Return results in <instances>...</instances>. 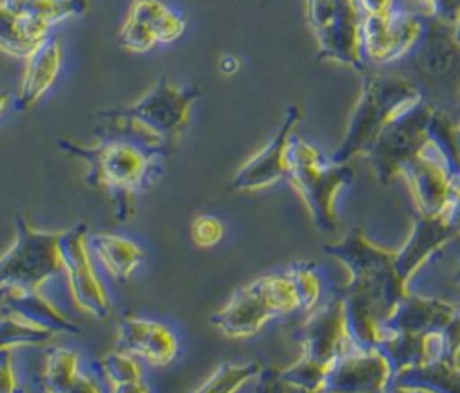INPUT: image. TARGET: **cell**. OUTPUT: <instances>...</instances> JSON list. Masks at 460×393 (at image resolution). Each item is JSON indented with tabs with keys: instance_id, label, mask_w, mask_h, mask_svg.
I'll list each match as a JSON object with an SVG mask.
<instances>
[{
	"instance_id": "6da1fadb",
	"label": "cell",
	"mask_w": 460,
	"mask_h": 393,
	"mask_svg": "<svg viewBox=\"0 0 460 393\" xmlns=\"http://www.w3.org/2000/svg\"><path fill=\"white\" fill-rule=\"evenodd\" d=\"M199 95V86L176 84L160 75L135 102L99 111L93 136L120 138L165 158L178 149Z\"/></svg>"
},
{
	"instance_id": "7a4b0ae2",
	"label": "cell",
	"mask_w": 460,
	"mask_h": 393,
	"mask_svg": "<svg viewBox=\"0 0 460 393\" xmlns=\"http://www.w3.org/2000/svg\"><path fill=\"white\" fill-rule=\"evenodd\" d=\"M56 145L63 154L84 162L86 185L110 196L117 223L133 217L137 194L153 187L164 169L160 156L120 138H97L93 145L58 138Z\"/></svg>"
},
{
	"instance_id": "3957f363",
	"label": "cell",
	"mask_w": 460,
	"mask_h": 393,
	"mask_svg": "<svg viewBox=\"0 0 460 393\" xmlns=\"http://www.w3.org/2000/svg\"><path fill=\"white\" fill-rule=\"evenodd\" d=\"M415 210L420 215H449L460 199V154L455 126L435 109L429 133L417 153L401 167Z\"/></svg>"
},
{
	"instance_id": "277c9868",
	"label": "cell",
	"mask_w": 460,
	"mask_h": 393,
	"mask_svg": "<svg viewBox=\"0 0 460 393\" xmlns=\"http://www.w3.org/2000/svg\"><path fill=\"white\" fill-rule=\"evenodd\" d=\"M296 339L300 357L282 370V379L295 389L323 391L325 379L336 361L356 348L349 337L343 312V294L334 293L302 319Z\"/></svg>"
},
{
	"instance_id": "5b68a950",
	"label": "cell",
	"mask_w": 460,
	"mask_h": 393,
	"mask_svg": "<svg viewBox=\"0 0 460 393\" xmlns=\"http://www.w3.org/2000/svg\"><path fill=\"white\" fill-rule=\"evenodd\" d=\"M422 99L420 88L410 79L381 74L365 77L343 138L331 158L350 163L358 156H367L383 129Z\"/></svg>"
},
{
	"instance_id": "8992f818",
	"label": "cell",
	"mask_w": 460,
	"mask_h": 393,
	"mask_svg": "<svg viewBox=\"0 0 460 393\" xmlns=\"http://www.w3.org/2000/svg\"><path fill=\"white\" fill-rule=\"evenodd\" d=\"M323 251L349 271V282L343 291L372 301L385 319L401 298L411 291L395 269V249L372 242L361 228H350L338 240L325 244Z\"/></svg>"
},
{
	"instance_id": "52a82bcc",
	"label": "cell",
	"mask_w": 460,
	"mask_h": 393,
	"mask_svg": "<svg viewBox=\"0 0 460 393\" xmlns=\"http://www.w3.org/2000/svg\"><path fill=\"white\" fill-rule=\"evenodd\" d=\"M288 158L286 179L302 197L313 224L323 233H334L338 230L336 199L354 178L350 163L334 162L296 133L291 138Z\"/></svg>"
},
{
	"instance_id": "ba28073f",
	"label": "cell",
	"mask_w": 460,
	"mask_h": 393,
	"mask_svg": "<svg viewBox=\"0 0 460 393\" xmlns=\"http://www.w3.org/2000/svg\"><path fill=\"white\" fill-rule=\"evenodd\" d=\"M300 310V296L289 269L259 276L239 287L210 316V323L228 337L257 336L273 318Z\"/></svg>"
},
{
	"instance_id": "9c48e42d",
	"label": "cell",
	"mask_w": 460,
	"mask_h": 393,
	"mask_svg": "<svg viewBox=\"0 0 460 393\" xmlns=\"http://www.w3.org/2000/svg\"><path fill=\"white\" fill-rule=\"evenodd\" d=\"M59 231L34 228L18 214L14 217V240L0 257V293L9 289L38 291L61 271Z\"/></svg>"
},
{
	"instance_id": "30bf717a",
	"label": "cell",
	"mask_w": 460,
	"mask_h": 393,
	"mask_svg": "<svg viewBox=\"0 0 460 393\" xmlns=\"http://www.w3.org/2000/svg\"><path fill=\"white\" fill-rule=\"evenodd\" d=\"M305 18L318 45V57L349 68L365 65L361 16L350 0H305Z\"/></svg>"
},
{
	"instance_id": "8fae6325",
	"label": "cell",
	"mask_w": 460,
	"mask_h": 393,
	"mask_svg": "<svg viewBox=\"0 0 460 393\" xmlns=\"http://www.w3.org/2000/svg\"><path fill=\"white\" fill-rule=\"evenodd\" d=\"M435 109L426 99L390 122L365 156L379 183L399 178L401 167L417 153L429 133Z\"/></svg>"
},
{
	"instance_id": "7c38bea8",
	"label": "cell",
	"mask_w": 460,
	"mask_h": 393,
	"mask_svg": "<svg viewBox=\"0 0 460 393\" xmlns=\"http://www.w3.org/2000/svg\"><path fill=\"white\" fill-rule=\"evenodd\" d=\"M429 18L395 7L381 16L361 18V54L365 63L390 65L420 45L429 31Z\"/></svg>"
},
{
	"instance_id": "4fadbf2b",
	"label": "cell",
	"mask_w": 460,
	"mask_h": 393,
	"mask_svg": "<svg viewBox=\"0 0 460 393\" xmlns=\"http://www.w3.org/2000/svg\"><path fill=\"white\" fill-rule=\"evenodd\" d=\"M86 237L88 228L84 223H75L59 231L61 271L75 305L97 319H106L111 316V301L93 267Z\"/></svg>"
},
{
	"instance_id": "5bb4252c",
	"label": "cell",
	"mask_w": 460,
	"mask_h": 393,
	"mask_svg": "<svg viewBox=\"0 0 460 393\" xmlns=\"http://www.w3.org/2000/svg\"><path fill=\"white\" fill-rule=\"evenodd\" d=\"M185 29V16L162 0H131L119 39L131 52H147L158 43L180 39Z\"/></svg>"
},
{
	"instance_id": "9a60e30c",
	"label": "cell",
	"mask_w": 460,
	"mask_h": 393,
	"mask_svg": "<svg viewBox=\"0 0 460 393\" xmlns=\"http://www.w3.org/2000/svg\"><path fill=\"white\" fill-rule=\"evenodd\" d=\"M300 118V108L295 104L289 106L273 138L234 174L230 190L257 192L288 178L289 144Z\"/></svg>"
},
{
	"instance_id": "2e32d148",
	"label": "cell",
	"mask_w": 460,
	"mask_h": 393,
	"mask_svg": "<svg viewBox=\"0 0 460 393\" xmlns=\"http://www.w3.org/2000/svg\"><path fill=\"white\" fill-rule=\"evenodd\" d=\"M392 380L394 368L379 346L352 348L331 368L323 391H386Z\"/></svg>"
},
{
	"instance_id": "e0dca14e",
	"label": "cell",
	"mask_w": 460,
	"mask_h": 393,
	"mask_svg": "<svg viewBox=\"0 0 460 393\" xmlns=\"http://www.w3.org/2000/svg\"><path fill=\"white\" fill-rule=\"evenodd\" d=\"M455 237H458V233L449 221V215L417 214L406 240L399 249H395V269L401 280L411 287L415 275Z\"/></svg>"
},
{
	"instance_id": "ac0fdd59",
	"label": "cell",
	"mask_w": 460,
	"mask_h": 393,
	"mask_svg": "<svg viewBox=\"0 0 460 393\" xmlns=\"http://www.w3.org/2000/svg\"><path fill=\"white\" fill-rule=\"evenodd\" d=\"M115 345L155 368L169 366L178 355L176 334L160 321L138 316H124L117 323Z\"/></svg>"
},
{
	"instance_id": "d6986e66",
	"label": "cell",
	"mask_w": 460,
	"mask_h": 393,
	"mask_svg": "<svg viewBox=\"0 0 460 393\" xmlns=\"http://www.w3.org/2000/svg\"><path fill=\"white\" fill-rule=\"evenodd\" d=\"M460 305L438 296H426L420 293H408L390 316L383 321L381 341L386 334H426L433 330H444L456 316Z\"/></svg>"
},
{
	"instance_id": "ffe728a7",
	"label": "cell",
	"mask_w": 460,
	"mask_h": 393,
	"mask_svg": "<svg viewBox=\"0 0 460 393\" xmlns=\"http://www.w3.org/2000/svg\"><path fill=\"white\" fill-rule=\"evenodd\" d=\"M63 66V43L59 36H47L25 57L20 90L14 99L18 111H27L52 88Z\"/></svg>"
},
{
	"instance_id": "44dd1931",
	"label": "cell",
	"mask_w": 460,
	"mask_h": 393,
	"mask_svg": "<svg viewBox=\"0 0 460 393\" xmlns=\"http://www.w3.org/2000/svg\"><path fill=\"white\" fill-rule=\"evenodd\" d=\"M2 310L13 314L27 323L52 330L56 334L75 336L81 332V327L65 316L54 303H50L38 291L9 289L0 293Z\"/></svg>"
},
{
	"instance_id": "7402d4cb",
	"label": "cell",
	"mask_w": 460,
	"mask_h": 393,
	"mask_svg": "<svg viewBox=\"0 0 460 393\" xmlns=\"http://www.w3.org/2000/svg\"><path fill=\"white\" fill-rule=\"evenodd\" d=\"M86 240L92 255L119 284H126L146 258L144 249L122 235L95 231L88 233Z\"/></svg>"
},
{
	"instance_id": "603a6c76",
	"label": "cell",
	"mask_w": 460,
	"mask_h": 393,
	"mask_svg": "<svg viewBox=\"0 0 460 393\" xmlns=\"http://www.w3.org/2000/svg\"><path fill=\"white\" fill-rule=\"evenodd\" d=\"M397 391H460V362L440 361L435 364L408 368L394 375Z\"/></svg>"
},
{
	"instance_id": "cb8c5ba5",
	"label": "cell",
	"mask_w": 460,
	"mask_h": 393,
	"mask_svg": "<svg viewBox=\"0 0 460 393\" xmlns=\"http://www.w3.org/2000/svg\"><path fill=\"white\" fill-rule=\"evenodd\" d=\"M49 27L27 20L0 2V50L25 59L29 52L49 36Z\"/></svg>"
},
{
	"instance_id": "d4e9b609",
	"label": "cell",
	"mask_w": 460,
	"mask_h": 393,
	"mask_svg": "<svg viewBox=\"0 0 460 393\" xmlns=\"http://www.w3.org/2000/svg\"><path fill=\"white\" fill-rule=\"evenodd\" d=\"M99 377L104 380L106 388L113 393H144L149 391V384L144 379L142 368L135 355L115 350L93 362L92 366Z\"/></svg>"
},
{
	"instance_id": "484cf974",
	"label": "cell",
	"mask_w": 460,
	"mask_h": 393,
	"mask_svg": "<svg viewBox=\"0 0 460 393\" xmlns=\"http://www.w3.org/2000/svg\"><path fill=\"white\" fill-rule=\"evenodd\" d=\"M20 16L52 27L63 20L81 16L88 9V0H0Z\"/></svg>"
},
{
	"instance_id": "4316f807",
	"label": "cell",
	"mask_w": 460,
	"mask_h": 393,
	"mask_svg": "<svg viewBox=\"0 0 460 393\" xmlns=\"http://www.w3.org/2000/svg\"><path fill=\"white\" fill-rule=\"evenodd\" d=\"M81 375L79 355L63 346H50L45 354L43 370L40 375L41 388L52 393H70Z\"/></svg>"
},
{
	"instance_id": "83f0119b",
	"label": "cell",
	"mask_w": 460,
	"mask_h": 393,
	"mask_svg": "<svg viewBox=\"0 0 460 393\" xmlns=\"http://www.w3.org/2000/svg\"><path fill=\"white\" fill-rule=\"evenodd\" d=\"M262 364L259 361H248V362H223L208 379H205L203 384L196 388L199 393L214 391V393H232L241 389L246 382L257 380V377L262 371Z\"/></svg>"
},
{
	"instance_id": "f1b7e54d",
	"label": "cell",
	"mask_w": 460,
	"mask_h": 393,
	"mask_svg": "<svg viewBox=\"0 0 460 393\" xmlns=\"http://www.w3.org/2000/svg\"><path fill=\"white\" fill-rule=\"evenodd\" d=\"M58 334L32 323H27L13 314L0 316V348L18 346H43L54 341Z\"/></svg>"
},
{
	"instance_id": "f546056e",
	"label": "cell",
	"mask_w": 460,
	"mask_h": 393,
	"mask_svg": "<svg viewBox=\"0 0 460 393\" xmlns=\"http://www.w3.org/2000/svg\"><path fill=\"white\" fill-rule=\"evenodd\" d=\"M288 269L295 280V285L300 296V310L307 314L323 301V293H325L323 278L318 273L316 266L307 260L293 262Z\"/></svg>"
},
{
	"instance_id": "4dcf8cb0",
	"label": "cell",
	"mask_w": 460,
	"mask_h": 393,
	"mask_svg": "<svg viewBox=\"0 0 460 393\" xmlns=\"http://www.w3.org/2000/svg\"><path fill=\"white\" fill-rule=\"evenodd\" d=\"M225 233V226L223 223L208 214H201L196 215L190 223V239L198 248H212L216 246Z\"/></svg>"
},
{
	"instance_id": "1f68e13d",
	"label": "cell",
	"mask_w": 460,
	"mask_h": 393,
	"mask_svg": "<svg viewBox=\"0 0 460 393\" xmlns=\"http://www.w3.org/2000/svg\"><path fill=\"white\" fill-rule=\"evenodd\" d=\"M419 7V14L451 27L460 16V0H408Z\"/></svg>"
},
{
	"instance_id": "d6a6232c",
	"label": "cell",
	"mask_w": 460,
	"mask_h": 393,
	"mask_svg": "<svg viewBox=\"0 0 460 393\" xmlns=\"http://www.w3.org/2000/svg\"><path fill=\"white\" fill-rule=\"evenodd\" d=\"M22 389V382L14 370L13 348H0V393H14Z\"/></svg>"
},
{
	"instance_id": "836d02e7",
	"label": "cell",
	"mask_w": 460,
	"mask_h": 393,
	"mask_svg": "<svg viewBox=\"0 0 460 393\" xmlns=\"http://www.w3.org/2000/svg\"><path fill=\"white\" fill-rule=\"evenodd\" d=\"M350 2L361 18L381 16L397 7L395 0H350Z\"/></svg>"
},
{
	"instance_id": "e575fe53",
	"label": "cell",
	"mask_w": 460,
	"mask_h": 393,
	"mask_svg": "<svg viewBox=\"0 0 460 393\" xmlns=\"http://www.w3.org/2000/svg\"><path fill=\"white\" fill-rule=\"evenodd\" d=\"M97 380L99 379H95V377L81 373L75 386H74V391H102V386Z\"/></svg>"
},
{
	"instance_id": "d590c367",
	"label": "cell",
	"mask_w": 460,
	"mask_h": 393,
	"mask_svg": "<svg viewBox=\"0 0 460 393\" xmlns=\"http://www.w3.org/2000/svg\"><path fill=\"white\" fill-rule=\"evenodd\" d=\"M219 70L226 75H232L239 70V59L235 56H223L219 59Z\"/></svg>"
},
{
	"instance_id": "8d00e7d4",
	"label": "cell",
	"mask_w": 460,
	"mask_h": 393,
	"mask_svg": "<svg viewBox=\"0 0 460 393\" xmlns=\"http://www.w3.org/2000/svg\"><path fill=\"white\" fill-rule=\"evenodd\" d=\"M449 221L453 223L456 233L460 235V199H458V201L455 203V206L451 208V212H449Z\"/></svg>"
},
{
	"instance_id": "74e56055",
	"label": "cell",
	"mask_w": 460,
	"mask_h": 393,
	"mask_svg": "<svg viewBox=\"0 0 460 393\" xmlns=\"http://www.w3.org/2000/svg\"><path fill=\"white\" fill-rule=\"evenodd\" d=\"M449 34H451V39L455 41V45L460 48V16H458L456 22L449 27Z\"/></svg>"
},
{
	"instance_id": "f35d334b",
	"label": "cell",
	"mask_w": 460,
	"mask_h": 393,
	"mask_svg": "<svg viewBox=\"0 0 460 393\" xmlns=\"http://www.w3.org/2000/svg\"><path fill=\"white\" fill-rule=\"evenodd\" d=\"M9 104H11V95H9L7 92L0 90V117H2V115L7 111Z\"/></svg>"
},
{
	"instance_id": "ab89813d",
	"label": "cell",
	"mask_w": 460,
	"mask_h": 393,
	"mask_svg": "<svg viewBox=\"0 0 460 393\" xmlns=\"http://www.w3.org/2000/svg\"><path fill=\"white\" fill-rule=\"evenodd\" d=\"M455 144H456V149L460 154V122L455 126Z\"/></svg>"
},
{
	"instance_id": "60d3db41",
	"label": "cell",
	"mask_w": 460,
	"mask_h": 393,
	"mask_svg": "<svg viewBox=\"0 0 460 393\" xmlns=\"http://www.w3.org/2000/svg\"><path fill=\"white\" fill-rule=\"evenodd\" d=\"M458 278H460V269H458Z\"/></svg>"
},
{
	"instance_id": "b9f144b4",
	"label": "cell",
	"mask_w": 460,
	"mask_h": 393,
	"mask_svg": "<svg viewBox=\"0 0 460 393\" xmlns=\"http://www.w3.org/2000/svg\"><path fill=\"white\" fill-rule=\"evenodd\" d=\"M458 97H460V92H458Z\"/></svg>"
}]
</instances>
